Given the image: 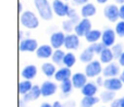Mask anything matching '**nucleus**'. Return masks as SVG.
Listing matches in <instances>:
<instances>
[{"instance_id":"f257e3e1","label":"nucleus","mask_w":124,"mask_h":107,"mask_svg":"<svg viewBox=\"0 0 124 107\" xmlns=\"http://www.w3.org/2000/svg\"><path fill=\"white\" fill-rule=\"evenodd\" d=\"M20 21H21V24L24 27L30 28V30H34L39 25L38 19L32 11H25V12L22 13Z\"/></svg>"},{"instance_id":"f03ea898","label":"nucleus","mask_w":124,"mask_h":107,"mask_svg":"<svg viewBox=\"0 0 124 107\" xmlns=\"http://www.w3.org/2000/svg\"><path fill=\"white\" fill-rule=\"evenodd\" d=\"M35 7L38 11L39 15L44 20H51L52 18V9L48 0H35Z\"/></svg>"},{"instance_id":"7ed1b4c3","label":"nucleus","mask_w":124,"mask_h":107,"mask_svg":"<svg viewBox=\"0 0 124 107\" xmlns=\"http://www.w3.org/2000/svg\"><path fill=\"white\" fill-rule=\"evenodd\" d=\"M102 72V67H101V61L98 60H93L89 63H87L85 68V74L88 78H96Z\"/></svg>"},{"instance_id":"20e7f679","label":"nucleus","mask_w":124,"mask_h":107,"mask_svg":"<svg viewBox=\"0 0 124 107\" xmlns=\"http://www.w3.org/2000/svg\"><path fill=\"white\" fill-rule=\"evenodd\" d=\"M90 30H92V23H90V21L88 19H83L75 25L74 32L77 36L85 37Z\"/></svg>"},{"instance_id":"39448f33","label":"nucleus","mask_w":124,"mask_h":107,"mask_svg":"<svg viewBox=\"0 0 124 107\" xmlns=\"http://www.w3.org/2000/svg\"><path fill=\"white\" fill-rule=\"evenodd\" d=\"M103 14L110 22H116L120 18V8L116 4H108L103 9Z\"/></svg>"},{"instance_id":"423d86ee","label":"nucleus","mask_w":124,"mask_h":107,"mask_svg":"<svg viewBox=\"0 0 124 107\" xmlns=\"http://www.w3.org/2000/svg\"><path fill=\"white\" fill-rule=\"evenodd\" d=\"M123 82L120 78H107L105 80V83H103V86H105L106 90H109V91H120L122 89V85H123Z\"/></svg>"},{"instance_id":"0eeeda50","label":"nucleus","mask_w":124,"mask_h":107,"mask_svg":"<svg viewBox=\"0 0 124 107\" xmlns=\"http://www.w3.org/2000/svg\"><path fill=\"white\" fill-rule=\"evenodd\" d=\"M52 9L54 12L56 13L58 17H68V12L70 6H68L66 3H64L62 0H54L52 2Z\"/></svg>"},{"instance_id":"6e6552de","label":"nucleus","mask_w":124,"mask_h":107,"mask_svg":"<svg viewBox=\"0 0 124 107\" xmlns=\"http://www.w3.org/2000/svg\"><path fill=\"white\" fill-rule=\"evenodd\" d=\"M116 31L111 30V28H107L102 32V36H101V43L106 46V47H112L116 43Z\"/></svg>"},{"instance_id":"1a4fd4ad","label":"nucleus","mask_w":124,"mask_h":107,"mask_svg":"<svg viewBox=\"0 0 124 107\" xmlns=\"http://www.w3.org/2000/svg\"><path fill=\"white\" fill-rule=\"evenodd\" d=\"M38 48V43L36 39L33 38H25L22 39L20 43V50L21 52H28V53H33L36 52Z\"/></svg>"},{"instance_id":"9d476101","label":"nucleus","mask_w":124,"mask_h":107,"mask_svg":"<svg viewBox=\"0 0 124 107\" xmlns=\"http://www.w3.org/2000/svg\"><path fill=\"white\" fill-rule=\"evenodd\" d=\"M40 89H41V96L48 97V96H51V95H54V93L57 92V90H58V86H57V84L54 83V82L45 81L40 85Z\"/></svg>"},{"instance_id":"9b49d317","label":"nucleus","mask_w":124,"mask_h":107,"mask_svg":"<svg viewBox=\"0 0 124 107\" xmlns=\"http://www.w3.org/2000/svg\"><path fill=\"white\" fill-rule=\"evenodd\" d=\"M65 36L63 32H56L51 35L50 37V45L52 46V48L54 49H59L61 48V46L64 45V42H65Z\"/></svg>"},{"instance_id":"f8f14e48","label":"nucleus","mask_w":124,"mask_h":107,"mask_svg":"<svg viewBox=\"0 0 124 107\" xmlns=\"http://www.w3.org/2000/svg\"><path fill=\"white\" fill-rule=\"evenodd\" d=\"M119 74H120V68L114 62L108 63V66H106L105 69L102 70V75L105 78H114L118 77Z\"/></svg>"},{"instance_id":"ddd939ff","label":"nucleus","mask_w":124,"mask_h":107,"mask_svg":"<svg viewBox=\"0 0 124 107\" xmlns=\"http://www.w3.org/2000/svg\"><path fill=\"white\" fill-rule=\"evenodd\" d=\"M79 36L76 34H69L65 36V42H64V47L66 49H77L79 46Z\"/></svg>"},{"instance_id":"4468645a","label":"nucleus","mask_w":124,"mask_h":107,"mask_svg":"<svg viewBox=\"0 0 124 107\" xmlns=\"http://www.w3.org/2000/svg\"><path fill=\"white\" fill-rule=\"evenodd\" d=\"M39 96H41V89H40V86L34 85L30 92L26 93L25 95H23V98H22V99H23L25 103H28V102H32V101H35V99L39 98Z\"/></svg>"},{"instance_id":"2eb2a0df","label":"nucleus","mask_w":124,"mask_h":107,"mask_svg":"<svg viewBox=\"0 0 124 107\" xmlns=\"http://www.w3.org/2000/svg\"><path fill=\"white\" fill-rule=\"evenodd\" d=\"M87 75L84 74V73H81V72H77L75 74L72 75L71 80H72V83H73V86L75 89H82L86 83H87Z\"/></svg>"},{"instance_id":"dca6fc26","label":"nucleus","mask_w":124,"mask_h":107,"mask_svg":"<svg viewBox=\"0 0 124 107\" xmlns=\"http://www.w3.org/2000/svg\"><path fill=\"white\" fill-rule=\"evenodd\" d=\"M72 78V72H71V68L68 67H63L57 70L56 74H54V79L58 82H63L65 80H69Z\"/></svg>"},{"instance_id":"f3484780","label":"nucleus","mask_w":124,"mask_h":107,"mask_svg":"<svg viewBox=\"0 0 124 107\" xmlns=\"http://www.w3.org/2000/svg\"><path fill=\"white\" fill-rule=\"evenodd\" d=\"M52 46L51 45H41L37 48L36 50V55L38 58H41V59H47V58H51L52 54Z\"/></svg>"},{"instance_id":"a211bd4d","label":"nucleus","mask_w":124,"mask_h":107,"mask_svg":"<svg viewBox=\"0 0 124 107\" xmlns=\"http://www.w3.org/2000/svg\"><path fill=\"white\" fill-rule=\"evenodd\" d=\"M82 94L84 96H95L98 91V85L94 82H87L83 88L81 89Z\"/></svg>"},{"instance_id":"6ab92c4d","label":"nucleus","mask_w":124,"mask_h":107,"mask_svg":"<svg viewBox=\"0 0 124 107\" xmlns=\"http://www.w3.org/2000/svg\"><path fill=\"white\" fill-rule=\"evenodd\" d=\"M37 74V68L33 64H28V66L24 67L23 70L21 72V75L24 80H32L36 77Z\"/></svg>"},{"instance_id":"aec40b11","label":"nucleus","mask_w":124,"mask_h":107,"mask_svg":"<svg viewBox=\"0 0 124 107\" xmlns=\"http://www.w3.org/2000/svg\"><path fill=\"white\" fill-rule=\"evenodd\" d=\"M96 12H97V9L93 3L84 4V6L82 7V10H81V14L84 19H88V18L93 17V15H95Z\"/></svg>"},{"instance_id":"412c9836","label":"nucleus","mask_w":124,"mask_h":107,"mask_svg":"<svg viewBox=\"0 0 124 107\" xmlns=\"http://www.w3.org/2000/svg\"><path fill=\"white\" fill-rule=\"evenodd\" d=\"M41 71L44 72V74L48 78H51V77H54L57 72V69H56V66L51 62H45L44 64H41Z\"/></svg>"},{"instance_id":"4be33fe9","label":"nucleus","mask_w":124,"mask_h":107,"mask_svg":"<svg viewBox=\"0 0 124 107\" xmlns=\"http://www.w3.org/2000/svg\"><path fill=\"white\" fill-rule=\"evenodd\" d=\"M101 36H102V33L99 30H90L88 32V34L85 36V38L88 43L94 44V43H97L99 39H101Z\"/></svg>"},{"instance_id":"5701e85b","label":"nucleus","mask_w":124,"mask_h":107,"mask_svg":"<svg viewBox=\"0 0 124 107\" xmlns=\"http://www.w3.org/2000/svg\"><path fill=\"white\" fill-rule=\"evenodd\" d=\"M94 50L92 49V47H88L86 48L85 50H83L82 54L79 55V60H81L82 62H85V63H89L90 61H93V59H94Z\"/></svg>"},{"instance_id":"b1692460","label":"nucleus","mask_w":124,"mask_h":107,"mask_svg":"<svg viewBox=\"0 0 124 107\" xmlns=\"http://www.w3.org/2000/svg\"><path fill=\"white\" fill-rule=\"evenodd\" d=\"M113 59H114L113 53H112V50L110 49L109 47H106L105 49L101 52V54H100V61L102 62V63H110Z\"/></svg>"},{"instance_id":"393cba45","label":"nucleus","mask_w":124,"mask_h":107,"mask_svg":"<svg viewBox=\"0 0 124 107\" xmlns=\"http://www.w3.org/2000/svg\"><path fill=\"white\" fill-rule=\"evenodd\" d=\"M33 84L31 82V80H24V81H21L19 84V92L21 95H25L26 93H28L33 88Z\"/></svg>"},{"instance_id":"a878e982","label":"nucleus","mask_w":124,"mask_h":107,"mask_svg":"<svg viewBox=\"0 0 124 107\" xmlns=\"http://www.w3.org/2000/svg\"><path fill=\"white\" fill-rule=\"evenodd\" d=\"M99 102V98L96 96H84L81 101V107H93Z\"/></svg>"},{"instance_id":"bb28decb","label":"nucleus","mask_w":124,"mask_h":107,"mask_svg":"<svg viewBox=\"0 0 124 107\" xmlns=\"http://www.w3.org/2000/svg\"><path fill=\"white\" fill-rule=\"evenodd\" d=\"M74 88L73 86V83H72V80H65V81L61 82V85H60V89L63 93V97H65L68 94H70L72 92V89Z\"/></svg>"},{"instance_id":"cd10ccee","label":"nucleus","mask_w":124,"mask_h":107,"mask_svg":"<svg viewBox=\"0 0 124 107\" xmlns=\"http://www.w3.org/2000/svg\"><path fill=\"white\" fill-rule=\"evenodd\" d=\"M116 97V92L113 91H109V90H106L103 92H101L100 94V99L103 102V103H111Z\"/></svg>"},{"instance_id":"c85d7f7f","label":"nucleus","mask_w":124,"mask_h":107,"mask_svg":"<svg viewBox=\"0 0 124 107\" xmlns=\"http://www.w3.org/2000/svg\"><path fill=\"white\" fill-rule=\"evenodd\" d=\"M64 56H65V53L61 49H56L52 54L51 58H52V61L57 64H61L63 63V59H64Z\"/></svg>"},{"instance_id":"c756f323","label":"nucleus","mask_w":124,"mask_h":107,"mask_svg":"<svg viewBox=\"0 0 124 107\" xmlns=\"http://www.w3.org/2000/svg\"><path fill=\"white\" fill-rule=\"evenodd\" d=\"M75 61H76V58H75V55L73 53H68L65 54L63 59V64L68 68H72L75 64Z\"/></svg>"},{"instance_id":"7c9ffc66","label":"nucleus","mask_w":124,"mask_h":107,"mask_svg":"<svg viewBox=\"0 0 124 107\" xmlns=\"http://www.w3.org/2000/svg\"><path fill=\"white\" fill-rule=\"evenodd\" d=\"M75 25H76V23H75V22L73 21L72 19L68 20V21H64L63 24H62V26H63V30L65 31V32H68V33L72 32V31L75 28Z\"/></svg>"},{"instance_id":"2f4dec72","label":"nucleus","mask_w":124,"mask_h":107,"mask_svg":"<svg viewBox=\"0 0 124 107\" xmlns=\"http://www.w3.org/2000/svg\"><path fill=\"white\" fill-rule=\"evenodd\" d=\"M111 50H112V53H113L114 58H116V59H119L120 56L123 54V46L121 45V44H114V45L112 46Z\"/></svg>"},{"instance_id":"473e14b6","label":"nucleus","mask_w":124,"mask_h":107,"mask_svg":"<svg viewBox=\"0 0 124 107\" xmlns=\"http://www.w3.org/2000/svg\"><path fill=\"white\" fill-rule=\"evenodd\" d=\"M90 47H92V49L94 50V53L96 54V55H100L101 52H102V50L106 48V46L103 45L102 43H98V42H97V43L92 44V45H90Z\"/></svg>"},{"instance_id":"72a5a7b5","label":"nucleus","mask_w":124,"mask_h":107,"mask_svg":"<svg viewBox=\"0 0 124 107\" xmlns=\"http://www.w3.org/2000/svg\"><path fill=\"white\" fill-rule=\"evenodd\" d=\"M116 33L118 36L124 37V21L122 20L121 22H119L116 26Z\"/></svg>"},{"instance_id":"f704fd0d","label":"nucleus","mask_w":124,"mask_h":107,"mask_svg":"<svg viewBox=\"0 0 124 107\" xmlns=\"http://www.w3.org/2000/svg\"><path fill=\"white\" fill-rule=\"evenodd\" d=\"M68 17L70 18V19H76L77 18V14H76V12H75V10L73 8H71V7H70V9H69Z\"/></svg>"},{"instance_id":"c9c22d12","label":"nucleus","mask_w":124,"mask_h":107,"mask_svg":"<svg viewBox=\"0 0 124 107\" xmlns=\"http://www.w3.org/2000/svg\"><path fill=\"white\" fill-rule=\"evenodd\" d=\"M75 6H84V4L88 3V0H73Z\"/></svg>"},{"instance_id":"e433bc0d","label":"nucleus","mask_w":124,"mask_h":107,"mask_svg":"<svg viewBox=\"0 0 124 107\" xmlns=\"http://www.w3.org/2000/svg\"><path fill=\"white\" fill-rule=\"evenodd\" d=\"M111 107H120L121 106V99H113V101L110 103Z\"/></svg>"},{"instance_id":"4c0bfd02","label":"nucleus","mask_w":124,"mask_h":107,"mask_svg":"<svg viewBox=\"0 0 124 107\" xmlns=\"http://www.w3.org/2000/svg\"><path fill=\"white\" fill-rule=\"evenodd\" d=\"M103 83H105V80H103L102 77H98V78H97V80H96V84H97V85H98V86L102 85L103 86Z\"/></svg>"},{"instance_id":"58836bf2","label":"nucleus","mask_w":124,"mask_h":107,"mask_svg":"<svg viewBox=\"0 0 124 107\" xmlns=\"http://www.w3.org/2000/svg\"><path fill=\"white\" fill-rule=\"evenodd\" d=\"M62 107H75V103L73 101H70V102H66V103H64Z\"/></svg>"},{"instance_id":"ea45409f","label":"nucleus","mask_w":124,"mask_h":107,"mask_svg":"<svg viewBox=\"0 0 124 107\" xmlns=\"http://www.w3.org/2000/svg\"><path fill=\"white\" fill-rule=\"evenodd\" d=\"M120 19H122L124 21V4L120 7Z\"/></svg>"},{"instance_id":"a19ab883","label":"nucleus","mask_w":124,"mask_h":107,"mask_svg":"<svg viewBox=\"0 0 124 107\" xmlns=\"http://www.w3.org/2000/svg\"><path fill=\"white\" fill-rule=\"evenodd\" d=\"M119 63H120V66L124 67V52L123 54L120 56V58H119Z\"/></svg>"},{"instance_id":"79ce46f5","label":"nucleus","mask_w":124,"mask_h":107,"mask_svg":"<svg viewBox=\"0 0 124 107\" xmlns=\"http://www.w3.org/2000/svg\"><path fill=\"white\" fill-rule=\"evenodd\" d=\"M62 105H63V104H61L60 102H54V103L52 104L54 107H62Z\"/></svg>"},{"instance_id":"37998d69","label":"nucleus","mask_w":124,"mask_h":107,"mask_svg":"<svg viewBox=\"0 0 124 107\" xmlns=\"http://www.w3.org/2000/svg\"><path fill=\"white\" fill-rule=\"evenodd\" d=\"M40 107H54V106L50 105L49 103H43V104L40 105Z\"/></svg>"},{"instance_id":"c03bdc74","label":"nucleus","mask_w":124,"mask_h":107,"mask_svg":"<svg viewBox=\"0 0 124 107\" xmlns=\"http://www.w3.org/2000/svg\"><path fill=\"white\" fill-rule=\"evenodd\" d=\"M120 79L122 80V82L124 83V70L122 71V73H121V74H120Z\"/></svg>"},{"instance_id":"a18cd8bd","label":"nucleus","mask_w":124,"mask_h":107,"mask_svg":"<svg viewBox=\"0 0 124 107\" xmlns=\"http://www.w3.org/2000/svg\"><path fill=\"white\" fill-rule=\"evenodd\" d=\"M98 3H106V2L108 1V0H96Z\"/></svg>"},{"instance_id":"49530a36","label":"nucleus","mask_w":124,"mask_h":107,"mask_svg":"<svg viewBox=\"0 0 124 107\" xmlns=\"http://www.w3.org/2000/svg\"><path fill=\"white\" fill-rule=\"evenodd\" d=\"M24 104H25V102H24L23 99H21V102H20V107H24Z\"/></svg>"},{"instance_id":"de8ad7c7","label":"nucleus","mask_w":124,"mask_h":107,"mask_svg":"<svg viewBox=\"0 0 124 107\" xmlns=\"http://www.w3.org/2000/svg\"><path fill=\"white\" fill-rule=\"evenodd\" d=\"M121 99V106L120 107H124V97H122V98H120Z\"/></svg>"},{"instance_id":"09e8293b","label":"nucleus","mask_w":124,"mask_h":107,"mask_svg":"<svg viewBox=\"0 0 124 107\" xmlns=\"http://www.w3.org/2000/svg\"><path fill=\"white\" fill-rule=\"evenodd\" d=\"M116 2H118V3H124V0H114Z\"/></svg>"},{"instance_id":"8fccbe9b","label":"nucleus","mask_w":124,"mask_h":107,"mask_svg":"<svg viewBox=\"0 0 124 107\" xmlns=\"http://www.w3.org/2000/svg\"><path fill=\"white\" fill-rule=\"evenodd\" d=\"M19 10H20V12H22V3L21 2L19 3Z\"/></svg>"}]
</instances>
